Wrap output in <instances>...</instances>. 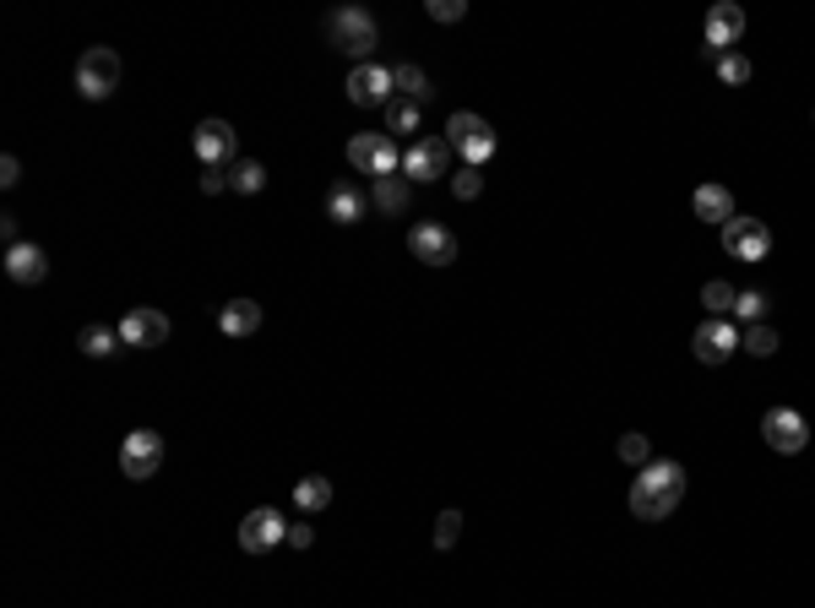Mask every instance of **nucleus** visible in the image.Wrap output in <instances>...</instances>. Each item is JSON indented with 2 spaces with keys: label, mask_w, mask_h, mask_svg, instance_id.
Segmentation results:
<instances>
[{
  "label": "nucleus",
  "mask_w": 815,
  "mask_h": 608,
  "mask_svg": "<svg viewBox=\"0 0 815 608\" xmlns=\"http://www.w3.org/2000/svg\"><path fill=\"white\" fill-rule=\"evenodd\" d=\"M685 484H691V478H685L680 462L652 456L631 484V517L636 521H669L680 511V500H685Z\"/></svg>",
  "instance_id": "1"
},
{
  "label": "nucleus",
  "mask_w": 815,
  "mask_h": 608,
  "mask_svg": "<svg viewBox=\"0 0 815 608\" xmlns=\"http://www.w3.org/2000/svg\"><path fill=\"white\" fill-rule=\"evenodd\" d=\"M327 38H332V49H343L360 66H370V55L381 44V27H375V16L364 5H338V11H327Z\"/></svg>",
  "instance_id": "2"
},
{
  "label": "nucleus",
  "mask_w": 815,
  "mask_h": 608,
  "mask_svg": "<svg viewBox=\"0 0 815 608\" xmlns=\"http://www.w3.org/2000/svg\"><path fill=\"white\" fill-rule=\"evenodd\" d=\"M447 147L462 158V169H484V164L495 158V131H489L484 114L456 109L452 120H447Z\"/></svg>",
  "instance_id": "3"
},
{
  "label": "nucleus",
  "mask_w": 815,
  "mask_h": 608,
  "mask_svg": "<svg viewBox=\"0 0 815 608\" xmlns=\"http://www.w3.org/2000/svg\"><path fill=\"white\" fill-rule=\"evenodd\" d=\"M120 77H125V60H120L109 44H92V49L77 55V92H82L88 103L114 98V92H120Z\"/></svg>",
  "instance_id": "4"
},
{
  "label": "nucleus",
  "mask_w": 815,
  "mask_h": 608,
  "mask_svg": "<svg viewBox=\"0 0 815 608\" xmlns=\"http://www.w3.org/2000/svg\"><path fill=\"white\" fill-rule=\"evenodd\" d=\"M349 164H354V174L386 179V174H403V153L386 131H360V136H349Z\"/></svg>",
  "instance_id": "5"
},
{
  "label": "nucleus",
  "mask_w": 815,
  "mask_h": 608,
  "mask_svg": "<svg viewBox=\"0 0 815 608\" xmlns=\"http://www.w3.org/2000/svg\"><path fill=\"white\" fill-rule=\"evenodd\" d=\"M724 251H728V261H745V266H761V261L772 256V229L761 223V218H728L724 229Z\"/></svg>",
  "instance_id": "6"
},
{
  "label": "nucleus",
  "mask_w": 815,
  "mask_h": 608,
  "mask_svg": "<svg viewBox=\"0 0 815 608\" xmlns=\"http://www.w3.org/2000/svg\"><path fill=\"white\" fill-rule=\"evenodd\" d=\"M190 153L201 158V169H223V164H234V153H240V131H234L229 120H201V125L190 131Z\"/></svg>",
  "instance_id": "7"
},
{
  "label": "nucleus",
  "mask_w": 815,
  "mask_h": 608,
  "mask_svg": "<svg viewBox=\"0 0 815 608\" xmlns=\"http://www.w3.org/2000/svg\"><path fill=\"white\" fill-rule=\"evenodd\" d=\"M158 467H164V434L158 430H131L120 440V473H125V478L147 484Z\"/></svg>",
  "instance_id": "8"
},
{
  "label": "nucleus",
  "mask_w": 815,
  "mask_h": 608,
  "mask_svg": "<svg viewBox=\"0 0 815 608\" xmlns=\"http://www.w3.org/2000/svg\"><path fill=\"white\" fill-rule=\"evenodd\" d=\"M452 169V147H447V136H419V142H408L403 147V174L419 185H430V179H441V174Z\"/></svg>",
  "instance_id": "9"
},
{
  "label": "nucleus",
  "mask_w": 815,
  "mask_h": 608,
  "mask_svg": "<svg viewBox=\"0 0 815 608\" xmlns=\"http://www.w3.org/2000/svg\"><path fill=\"white\" fill-rule=\"evenodd\" d=\"M761 440H767L772 451L794 456V451H805V445H811V424H805V413H800V408H767V419H761Z\"/></svg>",
  "instance_id": "10"
},
{
  "label": "nucleus",
  "mask_w": 815,
  "mask_h": 608,
  "mask_svg": "<svg viewBox=\"0 0 815 608\" xmlns=\"http://www.w3.org/2000/svg\"><path fill=\"white\" fill-rule=\"evenodd\" d=\"M277 543H288V521L277 506H256L251 517L240 521V549L245 554H272Z\"/></svg>",
  "instance_id": "11"
},
{
  "label": "nucleus",
  "mask_w": 815,
  "mask_h": 608,
  "mask_svg": "<svg viewBox=\"0 0 815 608\" xmlns=\"http://www.w3.org/2000/svg\"><path fill=\"white\" fill-rule=\"evenodd\" d=\"M392 98H397L392 66L370 60V66H354V71H349V103H360V109H386Z\"/></svg>",
  "instance_id": "12"
},
{
  "label": "nucleus",
  "mask_w": 815,
  "mask_h": 608,
  "mask_svg": "<svg viewBox=\"0 0 815 608\" xmlns=\"http://www.w3.org/2000/svg\"><path fill=\"white\" fill-rule=\"evenodd\" d=\"M408 251H414V261H425V266H452L456 261V234L447 229V223H414L408 229Z\"/></svg>",
  "instance_id": "13"
},
{
  "label": "nucleus",
  "mask_w": 815,
  "mask_h": 608,
  "mask_svg": "<svg viewBox=\"0 0 815 608\" xmlns=\"http://www.w3.org/2000/svg\"><path fill=\"white\" fill-rule=\"evenodd\" d=\"M169 332H175V327H169L164 310H147V305H142V310L120 316V343L125 347H164L169 343Z\"/></svg>",
  "instance_id": "14"
},
{
  "label": "nucleus",
  "mask_w": 815,
  "mask_h": 608,
  "mask_svg": "<svg viewBox=\"0 0 815 608\" xmlns=\"http://www.w3.org/2000/svg\"><path fill=\"white\" fill-rule=\"evenodd\" d=\"M691 347H696V358H702V364H728V353H739V327H734L728 316H724V321H713V316H707V321L696 327Z\"/></svg>",
  "instance_id": "15"
},
{
  "label": "nucleus",
  "mask_w": 815,
  "mask_h": 608,
  "mask_svg": "<svg viewBox=\"0 0 815 608\" xmlns=\"http://www.w3.org/2000/svg\"><path fill=\"white\" fill-rule=\"evenodd\" d=\"M739 33H745V11H739L734 0H718V5L707 11V55H713V60L728 55V49L739 44Z\"/></svg>",
  "instance_id": "16"
},
{
  "label": "nucleus",
  "mask_w": 815,
  "mask_h": 608,
  "mask_svg": "<svg viewBox=\"0 0 815 608\" xmlns=\"http://www.w3.org/2000/svg\"><path fill=\"white\" fill-rule=\"evenodd\" d=\"M364 212H370V190H364L360 179H338L332 190H327V218L332 223H364Z\"/></svg>",
  "instance_id": "17"
},
{
  "label": "nucleus",
  "mask_w": 815,
  "mask_h": 608,
  "mask_svg": "<svg viewBox=\"0 0 815 608\" xmlns=\"http://www.w3.org/2000/svg\"><path fill=\"white\" fill-rule=\"evenodd\" d=\"M5 277H11V283H22V288L44 283V277H49V256H44V245H33V240L5 245Z\"/></svg>",
  "instance_id": "18"
},
{
  "label": "nucleus",
  "mask_w": 815,
  "mask_h": 608,
  "mask_svg": "<svg viewBox=\"0 0 815 608\" xmlns=\"http://www.w3.org/2000/svg\"><path fill=\"white\" fill-rule=\"evenodd\" d=\"M218 327H223V338H256L262 332V305L256 299H229L218 310Z\"/></svg>",
  "instance_id": "19"
},
{
  "label": "nucleus",
  "mask_w": 815,
  "mask_h": 608,
  "mask_svg": "<svg viewBox=\"0 0 815 608\" xmlns=\"http://www.w3.org/2000/svg\"><path fill=\"white\" fill-rule=\"evenodd\" d=\"M381 120H386V136L397 142H419V125H425V109L419 103H408V98H392L386 109H381Z\"/></svg>",
  "instance_id": "20"
},
{
  "label": "nucleus",
  "mask_w": 815,
  "mask_h": 608,
  "mask_svg": "<svg viewBox=\"0 0 815 608\" xmlns=\"http://www.w3.org/2000/svg\"><path fill=\"white\" fill-rule=\"evenodd\" d=\"M408 201H414V179L408 174H386V179L370 185V207H381V212H408Z\"/></svg>",
  "instance_id": "21"
},
{
  "label": "nucleus",
  "mask_w": 815,
  "mask_h": 608,
  "mask_svg": "<svg viewBox=\"0 0 815 608\" xmlns=\"http://www.w3.org/2000/svg\"><path fill=\"white\" fill-rule=\"evenodd\" d=\"M691 207H696L702 223H718V229L734 218V196H728V185H696V201H691Z\"/></svg>",
  "instance_id": "22"
},
{
  "label": "nucleus",
  "mask_w": 815,
  "mask_h": 608,
  "mask_svg": "<svg viewBox=\"0 0 815 608\" xmlns=\"http://www.w3.org/2000/svg\"><path fill=\"white\" fill-rule=\"evenodd\" d=\"M294 506H299L305 517H316V511H327V506H332V478H321V473H310V478H299V484H294Z\"/></svg>",
  "instance_id": "23"
},
{
  "label": "nucleus",
  "mask_w": 815,
  "mask_h": 608,
  "mask_svg": "<svg viewBox=\"0 0 815 608\" xmlns=\"http://www.w3.org/2000/svg\"><path fill=\"white\" fill-rule=\"evenodd\" d=\"M392 82H397V98H408V103H419V109H425V103H430V92H436L430 77H425L419 66H392Z\"/></svg>",
  "instance_id": "24"
},
{
  "label": "nucleus",
  "mask_w": 815,
  "mask_h": 608,
  "mask_svg": "<svg viewBox=\"0 0 815 608\" xmlns=\"http://www.w3.org/2000/svg\"><path fill=\"white\" fill-rule=\"evenodd\" d=\"M767 294L761 288H739V299H734V316L728 321H745V327H756V321H767Z\"/></svg>",
  "instance_id": "25"
},
{
  "label": "nucleus",
  "mask_w": 815,
  "mask_h": 608,
  "mask_svg": "<svg viewBox=\"0 0 815 608\" xmlns=\"http://www.w3.org/2000/svg\"><path fill=\"white\" fill-rule=\"evenodd\" d=\"M734 299H739V288H728L724 277H713V283L702 288V305H707V316H713V321L734 316Z\"/></svg>",
  "instance_id": "26"
},
{
  "label": "nucleus",
  "mask_w": 815,
  "mask_h": 608,
  "mask_svg": "<svg viewBox=\"0 0 815 608\" xmlns=\"http://www.w3.org/2000/svg\"><path fill=\"white\" fill-rule=\"evenodd\" d=\"M229 185H234V190H240V196H256V190H262V185H267V169H262V164H256V158H240V164H234V169H229Z\"/></svg>",
  "instance_id": "27"
},
{
  "label": "nucleus",
  "mask_w": 815,
  "mask_h": 608,
  "mask_svg": "<svg viewBox=\"0 0 815 608\" xmlns=\"http://www.w3.org/2000/svg\"><path fill=\"white\" fill-rule=\"evenodd\" d=\"M739 347H745V353H756V358H772V353H778V332H772L767 321H756V327H745V332H739Z\"/></svg>",
  "instance_id": "28"
},
{
  "label": "nucleus",
  "mask_w": 815,
  "mask_h": 608,
  "mask_svg": "<svg viewBox=\"0 0 815 608\" xmlns=\"http://www.w3.org/2000/svg\"><path fill=\"white\" fill-rule=\"evenodd\" d=\"M713 66H718V82H724V87H745V82H750V71H756V66H750V60H745L739 49H728V55H718Z\"/></svg>",
  "instance_id": "29"
},
{
  "label": "nucleus",
  "mask_w": 815,
  "mask_h": 608,
  "mask_svg": "<svg viewBox=\"0 0 815 608\" xmlns=\"http://www.w3.org/2000/svg\"><path fill=\"white\" fill-rule=\"evenodd\" d=\"M114 347H120V327H88L82 332V353L88 358H109Z\"/></svg>",
  "instance_id": "30"
},
{
  "label": "nucleus",
  "mask_w": 815,
  "mask_h": 608,
  "mask_svg": "<svg viewBox=\"0 0 815 608\" xmlns=\"http://www.w3.org/2000/svg\"><path fill=\"white\" fill-rule=\"evenodd\" d=\"M620 462H631L636 473H641V467L652 462V440H647V434H641V430L620 434Z\"/></svg>",
  "instance_id": "31"
},
{
  "label": "nucleus",
  "mask_w": 815,
  "mask_h": 608,
  "mask_svg": "<svg viewBox=\"0 0 815 608\" xmlns=\"http://www.w3.org/2000/svg\"><path fill=\"white\" fill-rule=\"evenodd\" d=\"M456 538H462V511H441L436 517V549H456Z\"/></svg>",
  "instance_id": "32"
},
{
  "label": "nucleus",
  "mask_w": 815,
  "mask_h": 608,
  "mask_svg": "<svg viewBox=\"0 0 815 608\" xmlns=\"http://www.w3.org/2000/svg\"><path fill=\"white\" fill-rule=\"evenodd\" d=\"M478 190H484V174H478V169H456L452 174V196H456V201H473Z\"/></svg>",
  "instance_id": "33"
},
{
  "label": "nucleus",
  "mask_w": 815,
  "mask_h": 608,
  "mask_svg": "<svg viewBox=\"0 0 815 608\" xmlns=\"http://www.w3.org/2000/svg\"><path fill=\"white\" fill-rule=\"evenodd\" d=\"M425 11H430L436 22H462V16H467V0H430Z\"/></svg>",
  "instance_id": "34"
},
{
  "label": "nucleus",
  "mask_w": 815,
  "mask_h": 608,
  "mask_svg": "<svg viewBox=\"0 0 815 608\" xmlns=\"http://www.w3.org/2000/svg\"><path fill=\"white\" fill-rule=\"evenodd\" d=\"M288 543H294V549H310V543H316V527H310V521H288Z\"/></svg>",
  "instance_id": "35"
},
{
  "label": "nucleus",
  "mask_w": 815,
  "mask_h": 608,
  "mask_svg": "<svg viewBox=\"0 0 815 608\" xmlns=\"http://www.w3.org/2000/svg\"><path fill=\"white\" fill-rule=\"evenodd\" d=\"M201 190H207V196H218V190H234V185H229V174L207 169V174H201Z\"/></svg>",
  "instance_id": "36"
},
{
  "label": "nucleus",
  "mask_w": 815,
  "mask_h": 608,
  "mask_svg": "<svg viewBox=\"0 0 815 608\" xmlns=\"http://www.w3.org/2000/svg\"><path fill=\"white\" fill-rule=\"evenodd\" d=\"M16 179H22V164L5 153V158H0V185H16Z\"/></svg>",
  "instance_id": "37"
}]
</instances>
